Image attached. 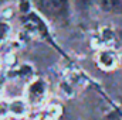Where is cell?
<instances>
[{
	"instance_id": "8",
	"label": "cell",
	"mask_w": 122,
	"mask_h": 120,
	"mask_svg": "<svg viewBox=\"0 0 122 120\" xmlns=\"http://www.w3.org/2000/svg\"><path fill=\"white\" fill-rule=\"evenodd\" d=\"M61 110L57 105H53V106H48L46 109H43L41 112H38V115L36 116L34 120H58Z\"/></svg>"
},
{
	"instance_id": "5",
	"label": "cell",
	"mask_w": 122,
	"mask_h": 120,
	"mask_svg": "<svg viewBox=\"0 0 122 120\" xmlns=\"http://www.w3.org/2000/svg\"><path fill=\"white\" fill-rule=\"evenodd\" d=\"M101 13L122 16V0H85Z\"/></svg>"
},
{
	"instance_id": "9",
	"label": "cell",
	"mask_w": 122,
	"mask_h": 120,
	"mask_svg": "<svg viewBox=\"0 0 122 120\" xmlns=\"http://www.w3.org/2000/svg\"><path fill=\"white\" fill-rule=\"evenodd\" d=\"M11 34V26L6 20H0V45L4 44Z\"/></svg>"
},
{
	"instance_id": "10",
	"label": "cell",
	"mask_w": 122,
	"mask_h": 120,
	"mask_svg": "<svg viewBox=\"0 0 122 120\" xmlns=\"http://www.w3.org/2000/svg\"><path fill=\"white\" fill-rule=\"evenodd\" d=\"M10 116V102L9 100H0V120Z\"/></svg>"
},
{
	"instance_id": "3",
	"label": "cell",
	"mask_w": 122,
	"mask_h": 120,
	"mask_svg": "<svg viewBox=\"0 0 122 120\" xmlns=\"http://www.w3.org/2000/svg\"><path fill=\"white\" fill-rule=\"evenodd\" d=\"M21 24H23L24 31H27L29 34L40 37V38H47V40L51 41V38L48 35V31H47V26H46V23L43 21V18L40 17L38 13L26 14L21 18Z\"/></svg>"
},
{
	"instance_id": "7",
	"label": "cell",
	"mask_w": 122,
	"mask_h": 120,
	"mask_svg": "<svg viewBox=\"0 0 122 120\" xmlns=\"http://www.w3.org/2000/svg\"><path fill=\"white\" fill-rule=\"evenodd\" d=\"M29 110V103L24 99H14L10 100V115L16 117H21L27 113Z\"/></svg>"
},
{
	"instance_id": "2",
	"label": "cell",
	"mask_w": 122,
	"mask_h": 120,
	"mask_svg": "<svg viewBox=\"0 0 122 120\" xmlns=\"http://www.w3.org/2000/svg\"><path fill=\"white\" fill-rule=\"evenodd\" d=\"M47 82L43 78H36L30 81L26 89V102L29 106H41L47 97Z\"/></svg>"
},
{
	"instance_id": "6",
	"label": "cell",
	"mask_w": 122,
	"mask_h": 120,
	"mask_svg": "<svg viewBox=\"0 0 122 120\" xmlns=\"http://www.w3.org/2000/svg\"><path fill=\"white\" fill-rule=\"evenodd\" d=\"M115 41V34H114V31L111 30V28H101V30L97 32V35H95V42H97V45L98 47H101V50L102 48H111L109 45H112L111 42H114Z\"/></svg>"
},
{
	"instance_id": "1",
	"label": "cell",
	"mask_w": 122,
	"mask_h": 120,
	"mask_svg": "<svg viewBox=\"0 0 122 120\" xmlns=\"http://www.w3.org/2000/svg\"><path fill=\"white\" fill-rule=\"evenodd\" d=\"M31 3L41 17L56 24L65 26L71 18L70 0H31Z\"/></svg>"
},
{
	"instance_id": "11",
	"label": "cell",
	"mask_w": 122,
	"mask_h": 120,
	"mask_svg": "<svg viewBox=\"0 0 122 120\" xmlns=\"http://www.w3.org/2000/svg\"><path fill=\"white\" fill-rule=\"evenodd\" d=\"M3 86H4V79L0 78V93H1V90H3Z\"/></svg>"
},
{
	"instance_id": "4",
	"label": "cell",
	"mask_w": 122,
	"mask_h": 120,
	"mask_svg": "<svg viewBox=\"0 0 122 120\" xmlns=\"http://www.w3.org/2000/svg\"><path fill=\"white\" fill-rule=\"evenodd\" d=\"M119 57L112 48H102L97 54V65L104 71H112L117 68Z\"/></svg>"
}]
</instances>
